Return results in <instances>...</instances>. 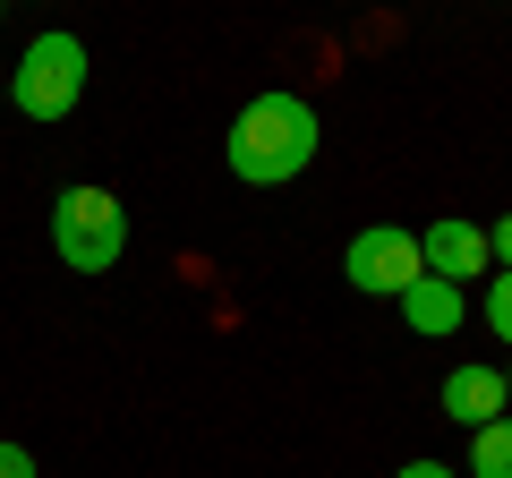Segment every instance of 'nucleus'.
Masks as SVG:
<instances>
[{"mask_svg":"<svg viewBox=\"0 0 512 478\" xmlns=\"http://www.w3.org/2000/svg\"><path fill=\"white\" fill-rule=\"evenodd\" d=\"M316 146H325V120H316V103H308V94H291V86L256 94V103L231 120V137H222V154H231V171L248 188L299 180V171L316 163Z\"/></svg>","mask_w":512,"mask_h":478,"instance_id":"1","label":"nucleus"},{"mask_svg":"<svg viewBox=\"0 0 512 478\" xmlns=\"http://www.w3.org/2000/svg\"><path fill=\"white\" fill-rule=\"evenodd\" d=\"M120 248H128V214H120L111 188L77 180V188H60V197H52V257L69 265V274H111Z\"/></svg>","mask_w":512,"mask_h":478,"instance_id":"2","label":"nucleus"},{"mask_svg":"<svg viewBox=\"0 0 512 478\" xmlns=\"http://www.w3.org/2000/svg\"><path fill=\"white\" fill-rule=\"evenodd\" d=\"M77 94H86V43L69 35V26H52V35H35L18 52V77H9V103H18V120H69Z\"/></svg>","mask_w":512,"mask_h":478,"instance_id":"3","label":"nucleus"},{"mask_svg":"<svg viewBox=\"0 0 512 478\" xmlns=\"http://www.w3.org/2000/svg\"><path fill=\"white\" fill-rule=\"evenodd\" d=\"M342 274H350V291H367V299H402L410 282L427 274V265H419V231H402V222H367V231L342 248Z\"/></svg>","mask_w":512,"mask_h":478,"instance_id":"4","label":"nucleus"},{"mask_svg":"<svg viewBox=\"0 0 512 478\" xmlns=\"http://www.w3.org/2000/svg\"><path fill=\"white\" fill-rule=\"evenodd\" d=\"M419 265H427L436 282H453V291H470L478 274H495V265H487V231H478V222H461V214L427 222V239H419Z\"/></svg>","mask_w":512,"mask_h":478,"instance_id":"5","label":"nucleus"},{"mask_svg":"<svg viewBox=\"0 0 512 478\" xmlns=\"http://www.w3.org/2000/svg\"><path fill=\"white\" fill-rule=\"evenodd\" d=\"M436 402H444V419L470 427V436H478V427H495V419H512V402H504V368H487V359H461V368L444 376Z\"/></svg>","mask_w":512,"mask_h":478,"instance_id":"6","label":"nucleus"},{"mask_svg":"<svg viewBox=\"0 0 512 478\" xmlns=\"http://www.w3.org/2000/svg\"><path fill=\"white\" fill-rule=\"evenodd\" d=\"M393 308H402V325L419 333V342H444V333H461V316H470V291H453V282L419 274L402 299H393Z\"/></svg>","mask_w":512,"mask_h":478,"instance_id":"7","label":"nucleus"},{"mask_svg":"<svg viewBox=\"0 0 512 478\" xmlns=\"http://www.w3.org/2000/svg\"><path fill=\"white\" fill-rule=\"evenodd\" d=\"M470 478H512V419H495V427L470 436Z\"/></svg>","mask_w":512,"mask_h":478,"instance_id":"8","label":"nucleus"},{"mask_svg":"<svg viewBox=\"0 0 512 478\" xmlns=\"http://www.w3.org/2000/svg\"><path fill=\"white\" fill-rule=\"evenodd\" d=\"M478 316H487L495 342H512V274H487V299H478Z\"/></svg>","mask_w":512,"mask_h":478,"instance_id":"9","label":"nucleus"},{"mask_svg":"<svg viewBox=\"0 0 512 478\" xmlns=\"http://www.w3.org/2000/svg\"><path fill=\"white\" fill-rule=\"evenodd\" d=\"M487 265H495V274H512V214H495V231H487Z\"/></svg>","mask_w":512,"mask_h":478,"instance_id":"10","label":"nucleus"},{"mask_svg":"<svg viewBox=\"0 0 512 478\" xmlns=\"http://www.w3.org/2000/svg\"><path fill=\"white\" fill-rule=\"evenodd\" d=\"M0 478H35V453H26V444H9V436H0Z\"/></svg>","mask_w":512,"mask_h":478,"instance_id":"11","label":"nucleus"},{"mask_svg":"<svg viewBox=\"0 0 512 478\" xmlns=\"http://www.w3.org/2000/svg\"><path fill=\"white\" fill-rule=\"evenodd\" d=\"M393 478H461V470H444V461H402Z\"/></svg>","mask_w":512,"mask_h":478,"instance_id":"12","label":"nucleus"},{"mask_svg":"<svg viewBox=\"0 0 512 478\" xmlns=\"http://www.w3.org/2000/svg\"><path fill=\"white\" fill-rule=\"evenodd\" d=\"M504 402H512V368H504Z\"/></svg>","mask_w":512,"mask_h":478,"instance_id":"13","label":"nucleus"}]
</instances>
